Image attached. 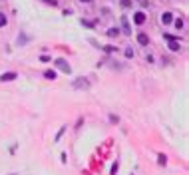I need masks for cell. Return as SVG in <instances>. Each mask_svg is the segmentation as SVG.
Listing matches in <instances>:
<instances>
[{
	"label": "cell",
	"instance_id": "cell-19",
	"mask_svg": "<svg viewBox=\"0 0 189 175\" xmlns=\"http://www.w3.org/2000/svg\"><path fill=\"white\" fill-rule=\"evenodd\" d=\"M50 60H52V58H50V56H46V54L40 56V62H50Z\"/></svg>",
	"mask_w": 189,
	"mask_h": 175
},
{
	"label": "cell",
	"instance_id": "cell-10",
	"mask_svg": "<svg viewBox=\"0 0 189 175\" xmlns=\"http://www.w3.org/2000/svg\"><path fill=\"white\" fill-rule=\"evenodd\" d=\"M117 34H119V28H110L108 30V36L110 38H117Z\"/></svg>",
	"mask_w": 189,
	"mask_h": 175
},
{
	"label": "cell",
	"instance_id": "cell-17",
	"mask_svg": "<svg viewBox=\"0 0 189 175\" xmlns=\"http://www.w3.org/2000/svg\"><path fill=\"white\" fill-rule=\"evenodd\" d=\"M125 58H133V50H131V48H125Z\"/></svg>",
	"mask_w": 189,
	"mask_h": 175
},
{
	"label": "cell",
	"instance_id": "cell-3",
	"mask_svg": "<svg viewBox=\"0 0 189 175\" xmlns=\"http://www.w3.org/2000/svg\"><path fill=\"white\" fill-rule=\"evenodd\" d=\"M56 66H58V70H62V72H66V74L72 72V68L68 66V62H66L64 58H58V60H56Z\"/></svg>",
	"mask_w": 189,
	"mask_h": 175
},
{
	"label": "cell",
	"instance_id": "cell-20",
	"mask_svg": "<svg viewBox=\"0 0 189 175\" xmlns=\"http://www.w3.org/2000/svg\"><path fill=\"white\" fill-rule=\"evenodd\" d=\"M82 24L88 26V28H94V22H90V20H82Z\"/></svg>",
	"mask_w": 189,
	"mask_h": 175
},
{
	"label": "cell",
	"instance_id": "cell-8",
	"mask_svg": "<svg viewBox=\"0 0 189 175\" xmlns=\"http://www.w3.org/2000/svg\"><path fill=\"white\" fill-rule=\"evenodd\" d=\"M56 70H44V78L46 80H56Z\"/></svg>",
	"mask_w": 189,
	"mask_h": 175
},
{
	"label": "cell",
	"instance_id": "cell-12",
	"mask_svg": "<svg viewBox=\"0 0 189 175\" xmlns=\"http://www.w3.org/2000/svg\"><path fill=\"white\" fill-rule=\"evenodd\" d=\"M163 38L167 42H171V40H179V36H173V34H167V32H163Z\"/></svg>",
	"mask_w": 189,
	"mask_h": 175
},
{
	"label": "cell",
	"instance_id": "cell-4",
	"mask_svg": "<svg viewBox=\"0 0 189 175\" xmlns=\"http://www.w3.org/2000/svg\"><path fill=\"white\" fill-rule=\"evenodd\" d=\"M137 44H139V46H147V44H149V36L145 32H137Z\"/></svg>",
	"mask_w": 189,
	"mask_h": 175
},
{
	"label": "cell",
	"instance_id": "cell-14",
	"mask_svg": "<svg viewBox=\"0 0 189 175\" xmlns=\"http://www.w3.org/2000/svg\"><path fill=\"white\" fill-rule=\"evenodd\" d=\"M119 4H122L124 8H131V4H133V2H131V0H122Z\"/></svg>",
	"mask_w": 189,
	"mask_h": 175
},
{
	"label": "cell",
	"instance_id": "cell-9",
	"mask_svg": "<svg viewBox=\"0 0 189 175\" xmlns=\"http://www.w3.org/2000/svg\"><path fill=\"white\" fill-rule=\"evenodd\" d=\"M179 48H181V46H179V42H177V40L169 42V50H171V52H179Z\"/></svg>",
	"mask_w": 189,
	"mask_h": 175
},
{
	"label": "cell",
	"instance_id": "cell-16",
	"mask_svg": "<svg viewBox=\"0 0 189 175\" xmlns=\"http://www.w3.org/2000/svg\"><path fill=\"white\" fill-rule=\"evenodd\" d=\"M175 28H177V30H181V28H183V18H177V20H175Z\"/></svg>",
	"mask_w": 189,
	"mask_h": 175
},
{
	"label": "cell",
	"instance_id": "cell-6",
	"mask_svg": "<svg viewBox=\"0 0 189 175\" xmlns=\"http://www.w3.org/2000/svg\"><path fill=\"white\" fill-rule=\"evenodd\" d=\"M16 78H18L16 72H4V74L0 76V80H2V82H12V80H16Z\"/></svg>",
	"mask_w": 189,
	"mask_h": 175
},
{
	"label": "cell",
	"instance_id": "cell-1",
	"mask_svg": "<svg viewBox=\"0 0 189 175\" xmlns=\"http://www.w3.org/2000/svg\"><path fill=\"white\" fill-rule=\"evenodd\" d=\"M72 88H76V90H88L90 88V82L86 80V78H76L72 82Z\"/></svg>",
	"mask_w": 189,
	"mask_h": 175
},
{
	"label": "cell",
	"instance_id": "cell-15",
	"mask_svg": "<svg viewBox=\"0 0 189 175\" xmlns=\"http://www.w3.org/2000/svg\"><path fill=\"white\" fill-rule=\"evenodd\" d=\"M104 52H108V54H114V52H117V48H114V46H105V48H104Z\"/></svg>",
	"mask_w": 189,
	"mask_h": 175
},
{
	"label": "cell",
	"instance_id": "cell-22",
	"mask_svg": "<svg viewBox=\"0 0 189 175\" xmlns=\"http://www.w3.org/2000/svg\"><path fill=\"white\" fill-rule=\"evenodd\" d=\"M110 121H111V123H117V121H119V117H117V115H110Z\"/></svg>",
	"mask_w": 189,
	"mask_h": 175
},
{
	"label": "cell",
	"instance_id": "cell-5",
	"mask_svg": "<svg viewBox=\"0 0 189 175\" xmlns=\"http://www.w3.org/2000/svg\"><path fill=\"white\" fill-rule=\"evenodd\" d=\"M133 22L141 26V24H144V22H145V12H141V10H137V12L133 14Z\"/></svg>",
	"mask_w": 189,
	"mask_h": 175
},
{
	"label": "cell",
	"instance_id": "cell-21",
	"mask_svg": "<svg viewBox=\"0 0 189 175\" xmlns=\"http://www.w3.org/2000/svg\"><path fill=\"white\" fill-rule=\"evenodd\" d=\"M64 131H66V125H64V128H62V129H60V131H58V135H56V141H58L60 137H62V133H64Z\"/></svg>",
	"mask_w": 189,
	"mask_h": 175
},
{
	"label": "cell",
	"instance_id": "cell-18",
	"mask_svg": "<svg viewBox=\"0 0 189 175\" xmlns=\"http://www.w3.org/2000/svg\"><path fill=\"white\" fill-rule=\"evenodd\" d=\"M117 167H119V163L116 161L114 165H111V175H116V173H117Z\"/></svg>",
	"mask_w": 189,
	"mask_h": 175
},
{
	"label": "cell",
	"instance_id": "cell-23",
	"mask_svg": "<svg viewBox=\"0 0 189 175\" xmlns=\"http://www.w3.org/2000/svg\"><path fill=\"white\" fill-rule=\"evenodd\" d=\"M82 4H92V0H80Z\"/></svg>",
	"mask_w": 189,
	"mask_h": 175
},
{
	"label": "cell",
	"instance_id": "cell-2",
	"mask_svg": "<svg viewBox=\"0 0 189 175\" xmlns=\"http://www.w3.org/2000/svg\"><path fill=\"white\" fill-rule=\"evenodd\" d=\"M119 32L125 34V36H131V24L127 20V16H122V30Z\"/></svg>",
	"mask_w": 189,
	"mask_h": 175
},
{
	"label": "cell",
	"instance_id": "cell-13",
	"mask_svg": "<svg viewBox=\"0 0 189 175\" xmlns=\"http://www.w3.org/2000/svg\"><path fill=\"white\" fill-rule=\"evenodd\" d=\"M157 163H159V165H165V163H167V157H165L163 153H159L157 155Z\"/></svg>",
	"mask_w": 189,
	"mask_h": 175
},
{
	"label": "cell",
	"instance_id": "cell-7",
	"mask_svg": "<svg viewBox=\"0 0 189 175\" xmlns=\"http://www.w3.org/2000/svg\"><path fill=\"white\" fill-rule=\"evenodd\" d=\"M171 22H173V14H171V12H163L161 14V24L167 26V24H171Z\"/></svg>",
	"mask_w": 189,
	"mask_h": 175
},
{
	"label": "cell",
	"instance_id": "cell-11",
	"mask_svg": "<svg viewBox=\"0 0 189 175\" xmlns=\"http://www.w3.org/2000/svg\"><path fill=\"white\" fill-rule=\"evenodd\" d=\"M8 24V18H6V14L4 12H0V28H4Z\"/></svg>",
	"mask_w": 189,
	"mask_h": 175
}]
</instances>
